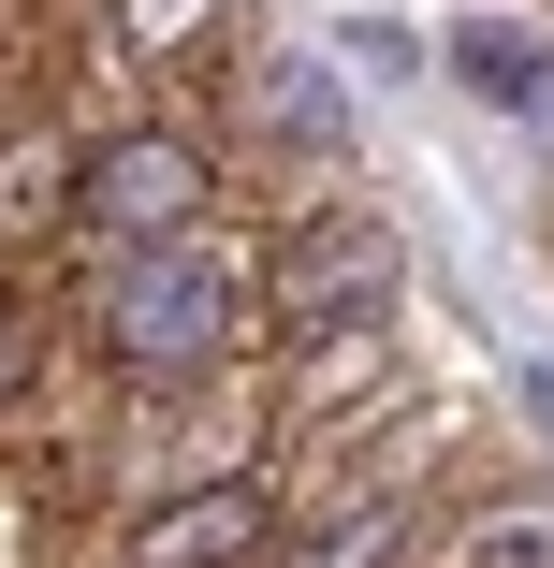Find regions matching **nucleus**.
I'll list each match as a JSON object with an SVG mask.
<instances>
[{"label": "nucleus", "instance_id": "f257e3e1", "mask_svg": "<svg viewBox=\"0 0 554 568\" xmlns=\"http://www.w3.org/2000/svg\"><path fill=\"white\" fill-rule=\"evenodd\" d=\"M234 321H249V263L204 248V219L118 248V277H102V351H118L132 379H204L219 351H234Z\"/></svg>", "mask_w": 554, "mask_h": 568}, {"label": "nucleus", "instance_id": "f03ea898", "mask_svg": "<svg viewBox=\"0 0 554 568\" xmlns=\"http://www.w3.org/2000/svg\"><path fill=\"white\" fill-rule=\"evenodd\" d=\"M394 263H409V248H394V219H306V234L278 248L263 292H278V321H306V335H351V321L394 306Z\"/></svg>", "mask_w": 554, "mask_h": 568}, {"label": "nucleus", "instance_id": "7ed1b4c3", "mask_svg": "<svg viewBox=\"0 0 554 568\" xmlns=\"http://www.w3.org/2000/svg\"><path fill=\"white\" fill-rule=\"evenodd\" d=\"M73 204H88L118 248H147V234H190V219H204V161H190L175 132H118V146L73 161Z\"/></svg>", "mask_w": 554, "mask_h": 568}, {"label": "nucleus", "instance_id": "20e7f679", "mask_svg": "<svg viewBox=\"0 0 554 568\" xmlns=\"http://www.w3.org/2000/svg\"><path fill=\"white\" fill-rule=\"evenodd\" d=\"M263 539H278L263 481H190V496H161V510L118 539V568H249Z\"/></svg>", "mask_w": 554, "mask_h": 568}, {"label": "nucleus", "instance_id": "39448f33", "mask_svg": "<svg viewBox=\"0 0 554 568\" xmlns=\"http://www.w3.org/2000/svg\"><path fill=\"white\" fill-rule=\"evenodd\" d=\"M409 554V525L380 510V496H336V510H306V539L278 554V568H394Z\"/></svg>", "mask_w": 554, "mask_h": 568}, {"label": "nucleus", "instance_id": "423d86ee", "mask_svg": "<svg viewBox=\"0 0 554 568\" xmlns=\"http://www.w3.org/2000/svg\"><path fill=\"white\" fill-rule=\"evenodd\" d=\"M263 118H278V132H292L306 161H336V146H351V102H336V88H321L306 59H263Z\"/></svg>", "mask_w": 554, "mask_h": 568}, {"label": "nucleus", "instance_id": "0eeeda50", "mask_svg": "<svg viewBox=\"0 0 554 568\" xmlns=\"http://www.w3.org/2000/svg\"><path fill=\"white\" fill-rule=\"evenodd\" d=\"M453 568H554V496H511V510H482V539H467Z\"/></svg>", "mask_w": 554, "mask_h": 568}, {"label": "nucleus", "instance_id": "6e6552de", "mask_svg": "<svg viewBox=\"0 0 554 568\" xmlns=\"http://www.w3.org/2000/svg\"><path fill=\"white\" fill-rule=\"evenodd\" d=\"M204 16H219V0H118L132 44H204Z\"/></svg>", "mask_w": 554, "mask_h": 568}, {"label": "nucleus", "instance_id": "1a4fd4ad", "mask_svg": "<svg viewBox=\"0 0 554 568\" xmlns=\"http://www.w3.org/2000/svg\"><path fill=\"white\" fill-rule=\"evenodd\" d=\"M482 44V88H540V59H525V30H467Z\"/></svg>", "mask_w": 554, "mask_h": 568}, {"label": "nucleus", "instance_id": "9d476101", "mask_svg": "<svg viewBox=\"0 0 554 568\" xmlns=\"http://www.w3.org/2000/svg\"><path fill=\"white\" fill-rule=\"evenodd\" d=\"M30 379V335H16V306H0V394H16Z\"/></svg>", "mask_w": 554, "mask_h": 568}]
</instances>
